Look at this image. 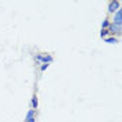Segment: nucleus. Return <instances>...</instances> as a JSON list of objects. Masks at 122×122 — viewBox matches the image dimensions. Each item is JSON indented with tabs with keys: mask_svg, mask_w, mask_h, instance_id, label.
<instances>
[{
	"mask_svg": "<svg viewBox=\"0 0 122 122\" xmlns=\"http://www.w3.org/2000/svg\"><path fill=\"white\" fill-rule=\"evenodd\" d=\"M110 33H117V35H121L122 32V28L121 26H118V25H114V24H110V30H108Z\"/></svg>",
	"mask_w": 122,
	"mask_h": 122,
	"instance_id": "obj_2",
	"label": "nucleus"
},
{
	"mask_svg": "<svg viewBox=\"0 0 122 122\" xmlns=\"http://www.w3.org/2000/svg\"><path fill=\"white\" fill-rule=\"evenodd\" d=\"M115 13H117V14H115V20H114V25H118V26H121L122 25V21H121V10H117V11H115Z\"/></svg>",
	"mask_w": 122,
	"mask_h": 122,
	"instance_id": "obj_3",
	"label": "nucleus"
},
{
	"mask_svg": "<svg viewBox=\"0 0 122 122\" xmlns=\"http://www.w3.org/2000/svg\"><path fill=\"white\" fill-rule=\"evenodd\" d=\"M119 6H121V3H119L118 0H114V1H111V3L108 4V11H110V13H114L117 10H119Z\"/></svg>",
	"mask_w": 122,
	"mask_h": 122,
	"instance_id": "obj_1",
	"label": "nucleus"
},
{
	"mask_svg": "<svg viewBox=\"0 0 122 122\" xmlns=\"http://www.w3.org/2000/svg\"><path fill=\"white\" fill-rule=\"evenodd\" d=\"M106 42L107 43H118V40H117L115 38H107Z\"/></svg>",
	"mask_w": 122,
	"mask_h": 122,
	"instance_id": "obj_7",
	"label": "nucleus"
},
{
	"mask_svg": "<svg viewBox=\"0 0 122 122\" xmlns=\"http://www.w3.org/2000/svg\"><path fill=\"white\" fill-rule=\"evenodd\" d=\"M107 26H110V22H108V20H104V22H103V29H106Z\"/></svg>",
	"mask_w": 122,
	"mask_h": 122,
	"instance_id": "obj_9",
	"label": "nucleus"
},
{
	"mask_svg": "<svg viewBox=\"0 0 122 122\" xmlns=\"http://www.w3.org/2000/svg\"><path fill=\"white\" fill-rule=\"evenodd\" d=\"M47 67H49V64H43V65H42V71H46Z\"/></svg>",
	"mask_w": 122,
	"mask_h": 122,
	"instance_id": "obj_10",
	"label": "nucleus"
},
{
	"mask_svg": "<svg viewBox=\"0 0 122 122\" xmlns=\"http://www.w3.org/2000/svg\"><path fill=\"white\" fill-rule=\"evenodd\" d=\"M107 33H110V32H108L107 29H101V32H100V36H101V38H106Z\"/></svg>",
	"mask_w": 122,
	"mask_h": 122,
	"instance_id": "obj_8",
	"label": "nucleus"
},
{
	"mask_svg": "<svg viewBox=\"0 0 122 122\" xmlns=\"http://www.w3.org/2000/svg\"><path fill=\"white\" fill-rule=\"evenodd\" d=\"M26 122H35V111L29 110L26 114Z\"/></svg>",
	"mask_w": 122,
	"mask_h": 122,
	"instance_id": "obj_5",
	"label": "nucleus"
},
{
	"mask_svg": "<svg viewBox=\"0 0 122 122\" xmlns=\"http://www.w3.org/2000/svg\"><path fill=\"white\" fill-rule=\"evenodd\" d=\"M32 106H33V108H36V107H38V97H36V96H33V97H32Z\"/></svg>",
	"mask_w": 122,
	"mask_h": 122,
	"instance_id": "obj_6",
	"label": "nucleus"
},
{
	"mask_svg": "<svg viewBox=\"0 0 122 122\" xmlns=\"http://www.w3.org/2000/svg\"><path fill=\"white\" fill-rule=\"evenodd\" d=\"M36 60H39V61H43L45 64H49V62H51V57L50 56H36Z\"/></svg>",
	"mask_w": 122,
	"mask_h": 122,
	"instance_id": "obj_4",
	"label": "nucleus"
}]
</instances>
